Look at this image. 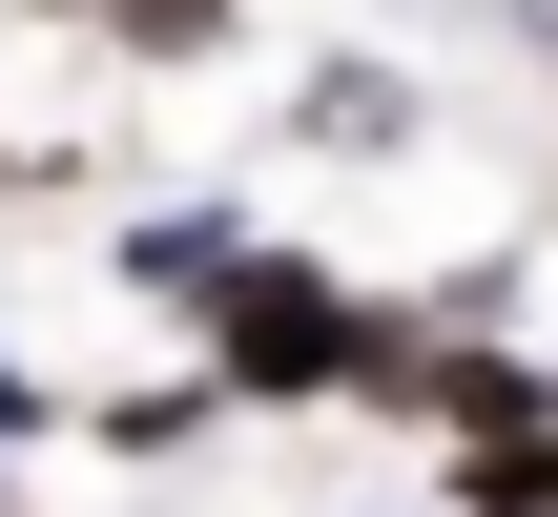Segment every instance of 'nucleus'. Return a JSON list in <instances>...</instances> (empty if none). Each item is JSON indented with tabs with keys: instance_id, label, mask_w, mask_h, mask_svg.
Segmentation results:
<instances>
[{
	"instance_id": "f257e3e1",
	"label": "nucleus",
	"mask_w": 558,
	"mask_h": 517,
	"mask_svg": "<svg viewBox=\"0 0 558 517\" xmlns=\"http://www.w3.org/2000/svg\"><path fill=\"white\" fill-rule=\"evenodd\" d=\"M393 352H414V332H393L331 249H269V228H248V249H228V290L186 311V373H207L228 414H373V394H393Z\"/></svg>"
},
{
	"instance_id": "f03ea898",
	"label": "nucleus",
	"mask_w": 558,
	"mask_h": 517,
	"mask_svg": "<svg viewBox=\"0 0 558 517\" xmlns=\"http://www.w3.org/2000/svg\"><path fill=\"white\" fill-rule=\"evenodd\" d=\"M228 249H248V207H124V228H104V290H124V311H207Z\"/></svg>"
},
{
	"instance_id": "7ed1b4c3",
	"label": "nucleus",
	"mask_w": 558,
	"mask_h": 517,
	"mask_svg": "<svg viewBox=\"0 0 558 517\" xmlns=\"http://www.w3.org/2000/svg\"><path fill=\"white\" fill-rule=\"evenodd\" d=\"M414 124H435V104H414V62H311V83H290V145H352V166H393Z\"/></svg>"
},
{
	"instance_id": "20e7f679",
	"label": "nucleus",
	"mask_w": 558,
	"mask_h": 517,
	"mask_svg": "<svg viewBox=\"0 0 558 517\" xmlns=\"http://www.w3.org/2000/svg\"><path fill=\"white\" fill-rule=\"evenodd\" d=\"M21 187H41V166H21V145H0V207H21Z\"/></svg>"
}]
</instances>
